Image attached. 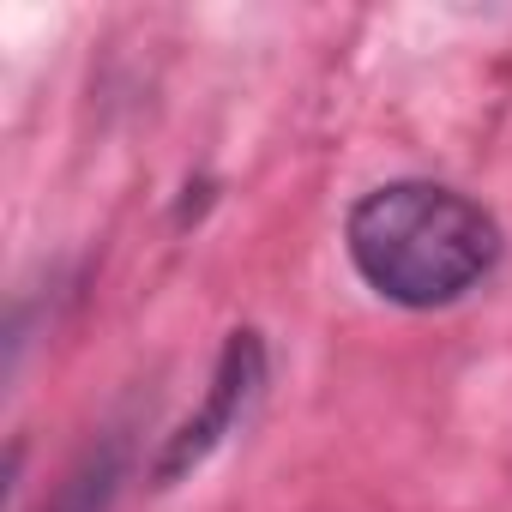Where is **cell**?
<instances>
[{
	"instance_id": "cell-1",
	"label": "cell",
	"mask_w": 512,
	"mask_h": 512,
	"mask_svg": "<svg viewBox=\"0 0 512 512\" xmlns=\"http://www.w3.org/2000/svg\"><path fill=\"white\" fill-rule=\"evenodd\" d=\"M350 260L398 308H446L500 260L494 217L434 181H392L350 211Z\"/></svg>"
},
{
	"instance_id": "cell-2",
	"label": "cell",
	"mask_w": 512,
	"mask_h": 512,
	"mask_svg": "<svg viewBox=\"0 0 512 512\" xmlns=\"http://www.w3.org/2000/svg\"><path fill=\"white\" fill-rule=\"evenodd\" d=\"M260 380H266V350H260V338H253V332H235V338L223 344V356H217V374H211L205 404L169 434V446H163V458H157V482H175V476H187L193 464H205L211 446L241 422V410H247L253 392H260Z\"/></svg>"
}]
</instances>
